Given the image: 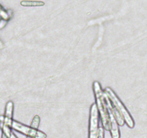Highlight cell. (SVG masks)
Wrapping results in <instances>:
<instances>
[{"instance_id": "6da1fadb", "label": "cell", "mask_w": 147, "mask_h": 138, "mask_svg": "<svg viewBox=\"0 0 147 138\" xmlns=\"http://www.w3.org/2000/svg\"><path fill=\"white\" fill-rule=\"evenodd\" d=\"M93 89L94 92L95 98H96V103L97 104L98 109L99 115H100V120L102 125L105 130H111L110 119H109V112H108L107 106H106V100H105L104 92H103L100 86V83L97 80H95L93 83Z\"/></svg>"}, {"instance_id": "7a4b0ae2", "label": "cell", "mask_w": 147, "mask_h": 138, "mask_svg": "<svg viewBox=\"0 0 147 138\" xmlns=\"http://www.w3.org/2000/svg\"><path fill=\"white\" fill-rule=\"evenodd\" d=\"M104 92L108 95V96L110 99L111 101L112 102L113 105L115 106V107L118 109V111L119 112V113L122 115V116L124 119L125 122L126 123L127 126H129L131 129H133L134 127V120L133 117L131 116V115L130 114V113L129 112V111L127 110L126 106H124V104L123 103V102L120 100L118 96L116 95V93L111 89L110 87H106L105 89Z\"/></svg>"}, {"instance_id": "3957f363", "label": "cell", "mask_w": 147, "mask_h": 138, "mask_svg": "<svg viewBox=\"0 0 147 138\" xmlns=\"http://www.w3.org/2000/svg\"><path fill=\"white\" fill-rule=\"evenodd\" d=\"M99 112L96 103H92L89 117L88 138H98L99 132Z\"/></svg>"}, {"instance_id": "277c9868", "label": "cell", "mask_w": 147, "mask_h": 138, "mask_svg": "<svg viewBox=\"0 0 147 138\" xmlns=\"http://www.w3.org/2000/svg\"><path fill=\"white\" fill-rule=\"evenodd\" d=\"M11 129L17 131L20 133L23 134L27 137H32L33 138H46L47 135L42 131L28 126L27 125L22 124L16 120H13Z\"/></svg>"}, {"instance_id": "5b68a950", "label": "cell", "mask_w": 147, "mask_h": 138, "mask_svg": "<svg viewBox=\"0 0 147 138\" xmlns=\"http://www.w3.org/2000/svg\"><path fill=\"white\" fill-rule=\"evenodd\" d=\"M105 100H106V106H107L108 112H109V119H110L111 124V135L112 138H120V132L119 129V124H118L117 119H116V116L113 112V107L112 102L111 101L110 99L104 92Z\"/></svg>"}, {"instance_id": "8992f818", "label": "cell", "mask_w": 147, "mask_h": 138, "mask_svg": "<svg viewBox=\"0 0 147 138\" xmlns=\"http://www.w3.org/2000/svg\"><path fill=\"white\" fill-rule=\"evenodd\" d=\"M13 112H14V103L11 101H7L4 114V125L11 127L13 123Z\"/></svg>"}, {"instance_id": "52a82bcc", "label": "cell", "mask_w": 147, "mask_h": 138, "mask_svg": "<svg viewBox=\"0 0 147 138\" xmlns=\"http://www.w3.org/2000/svg\"><path fill=\"white\" fill-rule=\"evenodd\" d=\"M20 4L23 7H43L45 5V2L37 0H23L21 1Z\"/></svg>"}, {"instance_id": "ba28073f", "label": "cell", "mask_w": 147, "mask_h": 138, "mask_svg": "<svg viewBox=\"0 0 147 138\" xmlns=\"http://www.w3.org/2000/svg\"><path fill=\"white\" fill-rule=\"evenodd\" d=\"M11 129V127L7 126V125L4 124L3 127L1 128V130H2V132H4V133L7 135L8 138H17V137H16V135L13 133Z\"/></svg>"}, {"instance_id": "9c48e42d", "label": "cell", "mask_w": 147, "mask_h": 138, "mask_svg": "<svg viewBox=\"0 0 147 138\" xmlns=\"http://www.w3.org/2000/svg\"><path fill=\"white\" fill-rule=\"evenodd\" d=\"M40 116H39V115H35V116L33 117L30 126H32V127L34 128V129H38L39 126H40Z\"/></svg>"}, {"instance_id": "30bf717a", "label": "cell", "mask_w": 147, "mask_h": 138, "mask_svg": "<svg viewBox=\"0 0 147 138\" xmlns=\"http://www.w3.org/2000/svg\"><path fill=\"white\" fill-rule=\"evenodd\" d=\"M103 126H99V132H98V138H104V130H103Z\"/></svg>"}, {"instance_id": "8fae6325", "label": "cell", "mask_w": 147, "mask_h": 138, "mask_svg": "<svg viewBox=\"0 0 147 138\" xmlns=\"http://www.w3.org/2000/svg\"><path fill=\"white\" fill-rule=\"evenodd\" d=\"M1 18H2V20H5V21H6V20H8L9 19V16L8 14H7V13L4 12L3 11L2 7H1Z\"/></svg>"}, {"instance_id": "7c38bea8", "label": "cell", "mask_w": 147, "mask_h": 138, "mask_svg": "<svg viewBox=\"0 0 147 138\" xmlns=\"http://www.w3.org/2000/svg\"><path fill=\"white\" fill-rule=\"evenodd\" d=\"M1 138H8V137H7V136L4 133V132H2V134H1Z\"/></svg>"}, {"instance_id": "4fadbf2b", "label": "cell", "mask_w": 147, "mask_h": 138, "mask_svg": "<svg viewBox=\"0 0 147 138\" xmlns=\"http://www.w3.org/2000/svg\"><path fill=\"white\" fill-rule=\"evenodd\" d=\"M27 138H33V137H27Z\"/></svg>"}]
</instances>
